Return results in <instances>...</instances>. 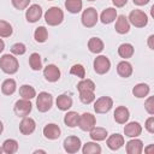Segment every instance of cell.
Wrapping results in <instances>:
<instances>
[{
  "mask_svg": "<svg viewBox=\"0 0 154 154\" xmlns=\"http://www.w3.org/2000/svg\"><path fill=\"white\" fill-rule=\"evenodd\" d=\"M82 153L83 154H100L101 147L96 142H87L85 144H83Z\"/></svg>",
  "mask_w": 154,
  "mask_h": 154,
  "instance_id": "obj_32",
  "label": "cell"
},
{
  "mask_svg": "<svg viewBox=\"0 0 154 154\" xmlns=\"http://www.w3.org/2000/svg\"><path fill=\"white\" fill-rule=\"evenodd\" d=\"M126 153L128 154H141L143 150V142L136 137L126 142Z\"/></svg>",
  "mask_w": 154,
  "mask_h": 154,
  "instance_id": "obj_15",
  "label": "cell"
},
{
  "mask_svg": "<svg viewBox=\"0 0 154 154\" xmlns=\"http://www.w3.org/2000/svg\"><path fill=\"white\" fill-rule=\"evenodd\" d=\"M94 71L99 75H105L111 69V61L106 55H99L94 59Z\"/></svg>",
  "mask_w": 154,
  "mask_h": 154,
  "instance_id": "obj_6",
  "label": "cell"
},
{
  "mask_svg": "<svg viewBox=\"0 0 154 154\" xmlns=\"http://www.w3.org/2000/svg\"><path fill=\"white\" fill-rule=\"evenodd\" d=\"M17 89V83L12 78H7L1 84V91L5 95H12Z\"/></svg>",
  "mask_w": 154,
  "mask_h": 154,
  "instance_id": "obj_27",
  "label": "cell"
},
{
  "mask_svg": "<svg viewBox=\"0 0 154 154\" xmlns=\"http://www.w3.org/2000/svg\"><path fill=\"white\" fill-rule=\"evenodd\" d=\"M19 95L22 96V99L31 100L36 96V90L34 89V87H31L29 84H24L19 88Z\"/></svg>",
  "mask_w": 154,
  "mask_h": 154,
  "instance_id": "obj_30",
  "label": "cell"
},
{
  "mask_svg": "<svg viewBox=\"0 0 154 154\" xmlns=\"http://www.w3.org/2000/svg\"><path fill=\"white\" fill-rule=\"evenodd\" d=\"M117 72H118V75L120 77L128 78V77H130L132 75V65L129 61L123 60V61L118 63V65H117Z\"/></svg>",
  "mask_w": 154,
  "mask_h": 154,
  "instance_id": "obj_20",
  "label": "cell"
},
{
  "mask_svg": "<svg viewBox=\"0 0 154 154\" xmlns=\"http://www.w3.org/2000/svg\"><path fill=\"white\" fill-rule=\"evenodd\" d=\"M117 18V10L113 7H107L102 11L101 16H100V20L103 24H111L112 22H114V19Z\"/></svg>",
  "mask_w": 154,
  "mask_h": 154,
  "instance_id": "obj_22",
  "label": "cell"
},
{
  "mask_svg": "<svg viewBox=\"0 0 154 154\" xmlns=\"http://www.w3.org/2000/svg\"><path fill=\"white\" fill-rule=\"evenodd\" d=\"M141 132H142V126L137 122H130L124 126V134L128 137H131V138L137 137L141 135Z\"/></svg>",
  "mask_w": 154,
  "mask_h": 154,
  "instance_id": "obj_14",
  "label": "cell"
},
{
  "mask_svg": "<svg viewBox=\"0 0 154 154\" xmlns=\"http://www.w3.org/2000/svg\"><path fill=\"white\" fill-rule=\"evenodd\" d=\"M82 24L85 28H93L96 25L97 20H99V16H97V11L94 7H88L83 11L82 17H81Z\"/></svg>",
  "mask_w": 154,
  "mask_h": 154,
  "instance_id": "obj_4",
  "label": "cell"
},
{
  "mask_svg": "<svg viewBox=\"0 0 154 154\" xmlns=\"http://www.w3.org/2000/svg\"><path fill=\"white\" fill-rule=\"evenodd\" d=\"M112 2H113V5L116 7H123V6L126 5L128 0H112Z\"/></svg>",
  "mask_w": 154,
  "mask_h": 154,
  "instance_id": "obj_43",
  "label": "cell"
},
{
  "mask_svg": "<svg viewBox=\"0 0 154 154\" xmlns=\"http://www.w3.org/2000/svg\"><path fill=\"white\" fill-rule=\"evenodd\" d=\"M34 37H35V40H36L37 42H40V43L46 42V40H47V37H48V31H47V29H46L45 26H38V28H36V30H35V32H34Z\"/></svg>",
  "mask_w": 154,
  "mask_h": 154,
  "instance_id": "obj_36",
  "label": "cell"
},
{
  "mask_svg": "<svg viewBox=\"0 0 154 154\" xmlns=\"http://www.w3.org/2000/svg\"><path fill=\"white\" fill-rule=\"evenodd\" d=\"M132 1H134V4L137 5V6H143V5H147L150 0H132Z\"/></svg>",
  "mask_w": 154,
  "mask_h": 154,
  "instance_id": "obj_44",
  "label": "cell"
},
{
  "mask_svg": "<svg viewBox=\"0 0 154 154\" xmlns=\"http://www.w3.org/2000/svg\"><path fill=\"white\" fill-rule=\"evenodd\" d=\"M1 152H2V148H1V147H0V153H1Z\"/></svg>",
  "mask_w": 154,
  "mask_h": 154,
  "instance_id": "obj_50",
  "label": "cell"
},
{
  "mask_svg": "<svg viewBox=\"0 0 154 154\" xmlns=\"http://www.w3.org/2000/svg\"><path fill=\"white\" fill-rule=\"evenodd\" d=\"M113 117H114V120L118 124H125L129 120L130 112H129V109L125 106H118L116 108L114 113H113Z\"/></svg>",
  "mask_w": 154,
  "mask_h": 154,
  "instance_id": "obj_18",
  "label": "cell"
},
{
  "mask_svg": "<svg viewBox=\"0 0 154 154\" xmlns=\"http://www.w3.org/2000/svg\"><path fill=\"white\" fill-rule=\"evenodd\" d=\"M31 108H32V105L30 100H26V99H20L14 103V113L22 118L29 116V113L31 112Z\"/></svg>",
  "mask_w": 154,
  "mask_h": 154,
  "instance_id": "obj_8",
  "label": "cell"
},
{
  "mask_svg": "<svg viewBox=\"0 0 154 154\" xmlns=\"http://www.w3.org/2000/svg\"><path fill=\"white\" fill-rule=\"evenodd\" d=\"M79 100L85 103V105H89L94 100H95V94L94 91H79Z\"/></svg>",
  "mask_w": 154,
  "mask_h": 154,
  "instance_id": "obj_37",
  "label": "cell"
},
{
  "mask_svg": "<svg viewBox=\"0 0 154 154\" xmlns=\"http://www.w3.org/2000/svg\"><path fill=\"white\" fill-rule=\"evenodd\" d=\"M63 19H64V12L61 8H59L57 6L49 7L45 13V20L51 26L59 25L63 22Z\"/></svg>",
  "mask_w": 154,
  "mask_h": 154,
  "instance_id": "obj_2",
  "label": "cell"
},
{
  "mask_svg": "<svg viewBox=\"0 0 154 154\" xmlns=\"http://www.w3.org/2000/svg\"><path fill=\"white\" fill-rule=\"evenodd\" d=\"M34 153H35V154H36V153H46V152H45V150H35V152H34Z\"/></svg>",
  "mask_w": 154,
  "mask_h": 154,
  "instance_id": "obj_49",
  "label": "cell"
},
{
  "mask_svg": "<svg viewBox=\"0 0 154 154\" xmlns=\"http://www.w3.org/2000/svg\"><path fill=\"white\" fill-rule=\"evenodd\" d=\"M134 46L131 43H122L119 47H118V54L120 58L123 59H129L134 55Z\"/></svg>",
  "mask_w": 154,
  "mask_h": 154,
  "instance_id": "obj_26",
  "label": "cell"
},
{
  "mask_svg": "<svg viewBox=\"0 0 154 154\" xmlns=\"http://www.w3.org/2000/svg\"><path fill=\"white\" fill-rule=\"evenodd\" d=\"M70 73L73 75V76L79 77V78H84V77H85V69H84L83 65H81V64H75V65L71 67Z\"/></svg>",
  "mask_w": 154,
  "mask_h": 154,
  "instance_id": "obj_38",
  "label": "cell"
},
{
  "mask_svg": "<svg viewBox=\"0 0 154 154\" xmlns=\"http://www.w3.org/2000/svg\"><path fill=\"white\" fill-rule=\"evenodd\" d=\"M12 32H13L12 25L6 20L0 19V37H10Z\"/></svg>",
  "mask_w": 154,
  "mask_h": 154,
  "instance_id": "obj_35",
  "label": "cell"
},
{
  "mask_svg": "<svg viewBox=\"0 0 154 154\" xmlns=\"http://www.w3.org/2000/svg\"><path fill=\"white\" fill-rule=\"evenodd\" d=\"M144 128L150 134H154V117L150 116L147 120H146V124H144Z\"/></svg>",
  "mask_w": 154,
  "mask_h": 154,
  "instance_id": "obj_42",
  "label": "cell"
},
{
  "mask_svg": "<svg viewBox=\"0 0 154 154\" xmlns=\"http://www.w3.org/2000/svg\"><path fill=\"white\" fill-rule=\"evenodd\" d=\"M77 89L78 91H94L95 90V83L89 79V78H82V81H79L77 83Z\"/></svg>",
  "mask_w": 154,
  "mask_h": 154,
  "instance_id": "obj_33",
  "label": "cell"
},
{
  "mask_svg": "<svg viewBox=\"0 0 154 154\" xmlns=\"http://www.w3.org/2000/svg\"><path fill=\"white\" fill-rule=\"evenodd\" d=\"M2 152L6 154H13L18 150V142L13 138H8L2 143Z\"/></svg>",
  "mask_w": 154,
  "mask_h": 154,
  "instance_id": "obj_31",
  "label": "cell"
},
{
  "mask_svg": "<svg viewBox=\"0 0 154 154\" xmlns=\"http://www.w3.org/2000/svg\"><path fill=\"white\" fill-rule=\"evenodd\" d=\"M83 7L82 0H65V8L70 13H78Z\"/></svg>",
  "mask_w": 154,
  "mask_h": 154,
  "instance_id": "obj_29",
  "label": "cell"
},
{
  "mask_svg": "<svg viewBox=\"0 0 154 154\" xmlns=\"http://www.w3.org/2000/svg\"><path fill=\"white\" fill-rule=\"evenodd\" d=\"M144 108H146V111H147L150 116L154 114V97H153V96H149V97L146 100V102H144Z\"/></svg>",
  "mask_w": 154,
  "mask_h": 154,
  "instance_id": "obj_41",
  "label": "cell"
},
{
  "mask_svg": "<svg viewBox=\"0 0 154 154\" xmlns=\"http://www.w3.org/2000/svg\"><path fill=\"white\" fill-rule=\"evenodd\" d=\"M150 91V88L148 84L146 83H138L136 84L134 88H132V94L134 96L138 97V99H142V97H146Z\"/></svg>",
  "mask_w": 154,
  "mask_h": 154,
  "instance_id": "obj_25",
  "label": "cell"
},
{
  "mask_svg": "<svg viewBox=\"0 0 154 154\" xmlns=\"http://www.w3.org/2000/svg\"><path fill=\"white\" fill-rule=\"evenodd\" d=\"M18 67H19V64H18V60L14 55L12 54H4L1 58H0V69L7 73V75H13L18 71Z\"/></svg>",
  "mask_w": 154,
  "mask_h": 154,
  "instance_id": "obj_1",
  "label": "cell"
},
{
  "mask_svg": "<svg viewBox=\"0 0 154 154\" xmlns=\"http://www.w3.org/2000/svg\"><path fill=\"white\" fill-rule=\"evenodd\" d=\"M106 143H107V147H108L111 150H118V149L122 148L123 144H124V137H123V135L113 134V135L108 136Z\"/></svg>",
  "mask_w": 154,
  "mask_h": 154,
  "instance_id": "obj_17",
  "label": "cell"
},
{
  "mask_svg": "<svg viewBox=\"0 0 154 154\" xmlns=\"http://www.w3.org/2000/svg\"><path fill=\"white\" fill-rule=\"evenodd\" d=\"M11 1H12L13 7L19 10V11L20 10H25L29 6V2H30V0H11Z\"/></svg>",
  "mask_w": 154,
  "mask_h": 154,
  "instance_id": "obj_40",
  "label": "cell"
},
{
  "mask_svg": "<svg viewBox=\"0 0 154 154\" xmlns=\"http://www.w3.org/2000/svg\"><path fill=\"white\" fill-rule=\"evenodd\" d=\"M36 129V123L32 118L30 117H24L19 124V131L23 135H31Z\"/></svg>",
  "mask_w": 154,
  "mask_h": 154,
  "instance_id": "obj_12",
  "label": "cell"
},
{
  "mask_svg": "<svg viewBox=\"0 0 154 154\" xmlns=\"http://www.w3.org/2000/svg\"><path fill=\"white\" fill-rule=\"evenodd\" d=\"M55 103H57V107L60 111H67L72 107V99L67 94H61L57 97Z\"/></svg>",
  "mask_w": 154,
  "mask_h": 154,
  "instance_id": "obj_19",
  "label": "cell"
},
{
  "mask_svg": "<svg viewBox=\"0 0 154 154\" xmlns=\"http://www.w3.org/2000/svg\"><path fill=\"white\" fill-rule=\"evenodd\" d=\"M29 65L34 71H40L42 69V61L38 53H32L29 57Z\"/></svg>",
  "mask_w": 154,
  "mask_h": 154,
  "instance_id": "obj_34",
  "label": "cell"
},
{
  "mask_svg": "<svg viewBox=\"0 0 154 154\" xmlns=\"http://www.w3.org/2000/svg\"><path fill=\"white\" fill-rule=\"evenodd\" d=\"M48 1H51V0H48Z\"/></svg>",
  "mask_w": 154,
  "mask_h": 154,
  "instance_id": "obj_52",
  "label": "cell"
},
{
  "mask_svg": "<svg viewBox=\"0 0 154 154\" xmlns=\"http://www.w3.org/2000/svg\"><path fill=\"white\" fill-rule=\"evenodd\" d=\"M42 17V8L40 5L34 4L31 6L28 7L26 12H25V18L29 23H35L37 22L40 18Z\"/></svg>",
  "mask_w": 154,
  "mask_h": 154,
  "instance_id": "obj_11",
  "label": "cell"
},
{
  "mask_svg": "<svg viewBox=\"0 0 154 154\" xmlns=\"http://www.w3.org/2000/svg\"><path fill=\"white\" fill-rule=\"evenodd\" d=\"M60 134H61V130L60 128L54 124V123H51V124H47L45 128H43V135L48 140H57L60 137Z\"/></svg>",
  "mask_w": 154,
  "mask_h": 154,
  "instance_id": "obj_16",
  "label": "cell"
},
{
  "mask_svg": "<svg viewBox=\"0 0 154 154\" xmlns=\"http://www.w3.org/2000/svg\"><path fill=\"white\" fill-rule=\"evenodd\" d=\"M78 119H79V114H78L77 112H75V111H69V112L65 114V117H64V123H65V125L69 126V128H75V126H77V124H78Z\"/></svg>",
  "mask_w": 154,
  "mask_h": 154,
  "instance_id": "obj_28",
  "label": "cell"
},
{
  "mask_svg": "<svg viewBox=\"0 0 154 154\" xmlns=\"http://www.w3.org/2000/svg\"><path fill=\"white\" fill-rule=\"evenodd\" d=\"M96 125V119H95V116H93L91 113H83L79 116V119H78V124L77 126H79L81 130L83 131H90L94 126Z\"/></svg>",
  "mask_w": 154,
  "mask_h": 154,
  "instance_id": "obj_7",
  "label": "cell"
},
{
  "mask_svg": "<svg viewBox=\"0 0 154 154\" xmlns=\"http://www.w3.org/2000/svg\"><path fill=\"white\" fill-rule=\"evenodd\" d=\"M88 1H95V0H88Z\"/></svg>",
  "mask_w": 154,
  "mask_h": 154,
  "instance_id": "obj_51",
  "label": "cell"
},
{
  "mask_svg": "<svg viewBox=\"0 0 154 154\" xmlns=\"http://www.w3.org/2000/svg\"><path fill=\"white\" fill-rule=\"evenodd\" d=\"M103 47H105V45H103L102 40L99 37H91L88 41V48L91 53H95V54L101 53L103 51Z\"/></svg>",
  "mask_w": 154,
  "mask_h": 154,
  "instance_id": "obj_23",
  "label": "cell"
},
{
  "mask_svg": "<svg viewBox=\"0 0 154 154\" xmlns=\"http://www.w3.org/2000/svg\"><path fill=\"white\" fill-rule=\"evenodd\" d=\"M63 144H64L65 152H67L70 154H73V153H77L81 149L82 142H81V138L77 137V136H69L64 140Z\"/></svg>",
  "mask_w": 154,
  "mask_h": 154,
  "instance_id": "obj_10",
  "label": "cell"
},
{
  "mask_svg": "<svg viewBox=\"0 0 154 154\" xmlns=\"http://www.w3.org/2000/svg\"><path fill=\"white\" fill-rule=\"evenodd\" d=\"M128 20L136 28H143L148 24V16L141 10H132L129 14Z\"/></svg>",
  "mask_w": 154,
  "mask_h": 154,
  "instance_id": "obj_3",
  "label": "cell"
},
{
  "mask_svg": "<svg viewBox=\"0 0 154 154\" xmlns=\"http://www.w3.org/2000/svg\"><path fill=\"white\" fill-rule=\"evenodd\" d=\"M153 41H154V35H150L148 37V46L150 49H154V45H153Z\"/></svg>",
  "mask_w": 154,
  "mask_h": 154,
  "instance_id": "obj_45",
  "label": "cell"
},
{
  "mask_svg": "<svg viewBox=\"0 0 154 154\" xmlns=\"http://www.w3.org/2000/svg\"><path fill=\"white\" fill-rule=\"evenodd\" d=\"M43 76L46 78V81H48V82H57L60 78V70H59L58 66H55L53 64H49L45 67Z\"/></svg>",
  "mask_w": 154,
  "mask_h": 154,
  "instance_id": "obj_13",
  "label": "cell"
},
{
  "mask_svg": "<svg viewBox=\"0 0 154 154\" xmlns=\"http://www.w3.org/2000/svg\"><path fill=\"white\" fill-rule=\"evenodd\" d=\"M113 106V100L109 96H101L94 102V111L96 113H107Z\"/></svg>",
  "mask_w": 154,
  "mask_h": 154,
  "instance_id": "obj_9",
  "label": "cell"
},
{
  "mask_svg": "<svg viewBox=\"0 0 154 154\" xmlns=\"http://www.w3.org/2000/svg\"><path fill=\"white\" fill-rule=\"evenodd\" d=\"M53 97L47 91H41L36 97V107L40 112H47L52 108Z\"/></svg>",
  "mask_w": 154,
  "mask_h": 154,
  "instance_id": "obj_5",
  "label": "cell"
},
{
  "mask_svg": "<svg viewBox=\"0 0 154 154\" xmlns=\"http://www.w3.org/2000/svg\"><path fill=\"white\" fill-rule=\"evenodd\" d=\"M4 131V125H2V123L0 122V135H1V132Z\"/></svg>",
  "mask_w": 154,
  "mask_h": 154,
  "instance_id": "obj_48",
  "label": "cell"
},
{
  "mask_svg": "<svg viewBox=\"0 0 154 154\" xmlns=\"http://www.w3.org/2000/svg\"><path fill=\"white\" fill-rule=\"evenodd\" d=\"M25 52H26V47H25L24 43L17 42L11 47V53L14 54V55H23Z\"/></svg>",
  "mask_w": 154,
  "mask_h": 154,
  "instance_id": "obj_39",
  "label": "cell"
},
{
  "mask_svg": "<svg viewBox=\"0 0 154 154\" xmlns=\"http://www.w3.org/2000/svg\"><path fill=\"white\" fill-rule=\"evenodd\" d=\"M153 148H154L153 144H150L148 148H144V152H146V153H152V152H153Z\"/></svg>",
  "mask_w": 154,
  "mask_h": 154,
  "instance_id": "obj_46",
  "label": "cell"
},
{
  "mask_svg": "<svg viewBox=\"0 0 154 154\" xmlns=\"http://www.w3.org/2000/svg\"><path fill=\"white\" fill-rule=\"evenodd\" d=\"M4 49H5V42H4V41L0 38V53H1Z\"/></svg>",
  "mask_w": 154,
  "mask_h": 154,
  "instance_id": "obj_47",
  "label": "cell"
},
{
  "mask_svg": "<svg viewBox=\"0 0 154 154\" xmlns=\"http://www.w3.org/2000/svg\"><path fill=\"white\" fill-rule=\"evenodd\" d=\"M114 29H116V31L118 34H126V32H129V30H130V23H129L128 18L124 14H122V16L118 17V19L116 22Z\"/></svg>",
  "mask_w": 154,
  "mask_h": 154,
  "instance_id": "obj_21",
  "label": "cell"
},
{
  "mask_svg": "<svg viewBox=\"0 0 154 154\" xmlns=\"http://www.w3.org/2000/svg\"><path fill=\"white\" fill-rule=\"evenodd\" d=\"M90 138L93 140V141H95V142H97V141H103V140H106V137H107V130L105 129V128H99V126H94L90 131Z\"/></svg>",
  "mask_w": 154,
  "mask_h": 154,
  "instance_id": "obj_24",
  "label": "cell"
}]
</instances>
